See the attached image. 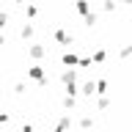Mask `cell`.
I'll use <instances>...</instances> for the list:
<instances>
[{"mask_svg":"<svg viewBox=\"0 0 132 132\" xmlns=\"http://www.w3.org/2000/svg\"><path fill=\"white\" fill-rule=\"evenodd\" d=\"M28 77H30V80H36L41 85V88H47V72H44V66H30V69H28Z\"/></svg>","mask_w":132,"mask_h":132,"instance_id":"1","label":"cell"},{"mask_svg":"<svg viewBox=\"0 0 132 132\" xmlns=\"http://www.w3.org/2000/svg\"><path fill=\"white\" fill-rule=\"evenodd\" d=\"M28 55L33 61H41V58H47V47L44 44H28Z\"/></svg>","mask_w":132,"mask_h":132,"instance_id":"2","label":"cell"},{"mask_svg":"<svg viewBox=\"0 0 132 132\" xmlns=\"http://www.w3.org/2000/svg\"><path fill=\"white\" fill-rule=\"evenodd\" d=\"M55 41H58V44H63V47H69V44L74 41V36L69 30H63V28H58V30H55Z\"/></svg>","mask_w":132,"mask_h":132,"instance_id":"3","label":"cell"},{"mask_svg":"<svg viewBox=\"0 0 132 132\" xmlns=\"http://www.w3.org/2000/svg\"><path fill=\"white\" fill-rule=\"evenodd\" d=\"M33 33H36V30H33V25H30V22H25L22 28H19V39H22V41H30V39H33Z\"/></svg>","mask_w":132,"mask_h":132,"instance_id":"4","label":"cell"},{"mask_svg":"<svg viewBox=\"0 0 132 132\" xmlns=\"http://www.w3.org/2000/svg\"><path fill=\"white\" fill-rule=\"evenodd\" d=\"M74 8H77V14H82V16L91 14V3L88 0H74Z\"/></svg>","mask_w":132,"mask_h":132,"instance_id":"5","label":"cell"},{"mask_svg":"<svg viewBox=\"0 0 132 132\" xmlns=\"http://www.w3.org/2000/svg\"><path fill=\"white\" fill-rule=\"evenodd\" d=\"M61 63H63V66H77V63H80V58L74 55V52H63V58H61Z\"/></svg>","mask_w":132,"mask_h":132,"instance_id":"6","label":"cell"},{"mask_svg":"<svg viewBox=\"0 0 132 132\" xmlns=\"http://www.w3.org/2000/svg\"><path fill=\"white\" fill-rule=\"evenodd\" d=\"M61 105H63V110H72V107L77 105V94H66V96H63V102H61Z\"/></svg>","mask_w":132,"mask_h":132,"instance_id":"7","label":"cell"},{"mask_svg":"<svg viewBox=\"0 0 132 132\" xmlns=\"http://www.w3.org/2000/svg\"><path fill=\"white\" fill-rule=\"evenodd\" d=\"M25 14H28V19H36V14H39V6H36V3H25Z\"/></svg>","mask_w":132,"mask_h":132,"instance_id":"8","label":"cell"},{"mask_svg":"<svg viewBox=\"0 0 132 132\" xmlns=\"http://www.w3.org/2000/svg\"><path fill=\"white\" fill-rule=\"evenodd\" d=\"M96 91V80H88V82H82V96H91Z\"/></svg>","mask_w":132,"mask_h":132,"instance_id":"9","label":"cell"},{"mask_svg":"<svg viewBox=\"0 0 132 132\" xmlns=\"http://www.w3.org/2000/svg\"><path fill=\"white\" fill-rule=\"evenodd\" d=\"M72 80H77V72H74V69H69V72L61 74V82H72Z\"/></svg>","mask_w":132,"mask_h":132,"instance_id":"10","label":"cell"},{"mask_svg":"<svg viewBox=\"0 0 132 132\" xmlns=\"http://www.w3.org/2000/svg\"><path fill=\"white\" fill-rule=\"evenodd\" d=\"M96 19H99V16H96V11H91L88 16H82V22L88 25V28H91V25H96Z\"/></svg>","mask_w":132,"mask_h":132,"instance_id":"11","label":"cell"},{"mask_svg":"<svg viewBox=\"0 0 132 132\" xmlns=\"http://www.w3.org/2000/svg\"><path fill=\"white\" fill-rule=\"evenodd\" d=\"M91 58H94V63H102V61H105V50H96V52H94V55H91Z\"/></svg>","mask_w":132,"mask_h":132,"instance_id":"12","label":"cell"},{"mask_svg":"<svg viewBox=\"0 0 132 132\" xmlns=\"http://www.w3.org/2000/svg\"><path fill=\"white\" fill-rule=\"evenodd\" d=\"M63 88H66V94H77V80H72V82H63Z\"/></svg>","mask_w":132,"mask_h":132,"instance_id":"13","label":"cell"},{"mask_svg":"<svg viewBox=\"0 0 132 132\" xmlns=\"http://www.w3.org/2000/svg\"><path fill=\"white\" fill-rule=\"evenodd\" d=\"M66 127H72V118H69V116H63V118L58 121V129H66Z\"/></svg>","mask_w":132,"mask_h":132,"instance_id":"14","label":"cell"},{"mask_svg":"<svg viewBox=\"0 0 132 132\" xmlns=\"http://www.w3.org/2000/svg\"><path fill=\"white\" fill-rule=\"evenodd\" d=\"M102 11H107V14L116 11V3H113V0H105V3H102Z\"/></svg>","mask_w":132,"mask_h":132,"instance_id":"15","label":"cell"},{"mask_svg":"<svg viewBox=\"0 0 132 132\" xmlns=\"http://www.w3.org/2000/svg\"><path fill=\"white\" fill-rule=\"evenodd\" d=\"M96 107H99V110H107V107H110V99H107V96H102V99L96 102Z\"/></svg>","mask_w":132,"mask_h":132,"instance_id":"16","label":"cell"},{"mask_svg":"<svg viewBox=\"0 0 132 132\" xmlns=\"http://www.w3.org/2000/svg\"><path fill=\"white\" fill-rule=\"evenodd\" d=\"M91 63H94V58L82 55V58H80V63H77V66H80V69H85V66H91Z\"/></svg>","mask_w":132,"mask_h":132,"instance_id":"17","label":"cell"},{"mask_svg":"<svg viewBox=\"0 0 132 132\" xmlns=\"http://www.w3.org/2000/svg\"><path fill=\"white\" fill-rule=\"evenodd\" d=\"M107 91V80H96V94H105Z\"/></svg>","mask_w":132,"mask_h":132,"instance_id":"18","label":"cell"},{"mask_svg":"<svg viewBox=\"0 0 132 132\" xmlns=\"http://www.w3.org/2000/svg\"><path fill=\"white\" fill-rule=\"evenodd\" d=\"M121 58H129L132 55V44H127V47H121V52H118Z\"/></svg>","mask_w":132,"mask_h":132,"instance_id":"19","label":"cell"},{"mask_svg":"<svg viewBox=\"0 0 132 132\" xmlns=\"http://www.w3.org/2000/svg\"><path fill=\"white\" fill-rule=\"evenodd\" d=\"M6 22H8V14H6V11H0V28H6Z\"/></svg>","mask_w":132,"mask_h":132,"instance_id":"20","label":"cell"},{"mask_svg":"<svg viewBox=\"0 0 132 132\" xmlns=\"http://www.w3.org/2000/svg\"><path fill=\"white\" fill-rule=\"evenodd\" d=\"M91 124H94V121H91L88 116H82V118H80V127H91Z\"/></svg>","mask_w":132,"mask_h":132,"instance_id":"21","label":"cell"},{"mask_svg":"<svg viewBox=\"0 0 132 132\" xmlns=\"http://www.w3.org/2000/svg\"><path fill=\"white\" fill-rule=\"evenodd\" d=\"M3 124H8V116L6 113H0V127H3Z\"/></svg>","mask_w":132,"mask_h":132,"instance_id":"22","label":"cell"},{"mask_svg":"<svg viewBox=\"0 0 132 132\" xmlns=\"http://www.w3.org/2000/svg\"><path fill=\"white\" fill-rule=\"evenodd\" d=\"M3 47H6V36H0V50H3Z\"/></svg>","mask_w":132,"mask_h":132,"instance_id":"23","label":"cell"},{"mask_svg":"<svg viewBox=\"0 0 132 132\" xmlns=\"http://www.w3.org/2000/svg\"><path fill=\"white\" fill-rule=\"evenodd\" d=\"M121 3H124V6H132V0H121Z\"/></svg>","mask_w":132,"mask_h":132,"instance_id":"24","label":"cell"}]
</instances>
